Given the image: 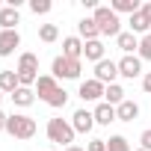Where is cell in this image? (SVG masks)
Masks as SVG:
<instances>
[{
	"mask_svg": "<svg viewBox=\"0 0 151 151\" xmlns=\"http://www.w3.org/2000/svg\"><path fill=\"white\" fill-rule=\"evenodd\" d=\"M15 74H18V83H21V86L33 89L36 80H39V56L30 53V50H24V53L18 56V68H15Z\"/></svg>",
	"mask_w": 151,
	"mask_h": 151,
	"instance_id": "1",
	"label": "cell"
},
{
	"mask_svg": "<svg viewBox=\"0 0 151 151\" xmlns=\"http://www.w3.org/2000/svg\"><path fill=\"white\" fill-rule=\"evenodd\" d=\"M6 133L15 139H33L36 136V119L27 113H12L6 119Z\"/></svg>",
	"mask_w": 151,
	"mask_h": 151,
	"instance_id": "2",
	"label": "cell"
},
{
	"mask_svg": "<svg viewBox=\"0 0 151 151\" xmlns=\"http://www.w3.org/2000/svg\"><path fill=\"white\" fill-rule=\"evenodd\" d=\"M92 18H95L101 36H113V39L122 36V21H119V15H116L110 6H98V9L92 12Z\"/></svg>",
	"mask_w": 151,
	"mask_h": 151,
	"instance_id": "3",
	"label": "cell"
},
{
	"mask_svg": "<svg viewBox=\"0 0 151 151\" xmlns=\"http://www.w3.org/2000/svg\"><path fill=\"white\" fill-rule=\"evenodd\" d=\"M74 136H77V130L71 127V122H65V119H50L47 122V139L50 142H56V145H74Z\"/></svg>",
	"mask_w": 151,
	"mask_h": 151,
	"instance_id": "4",
	"label": "cell"
},
{
	"mask_svg": "<svg viewBox=\"0 0 151 151\" xmlns=\"http://www.w3.org/2000/svg\"><path fill=\"white\" fill-rule=\"evenodd\" d=\"M80 71H83L80 59H68V56H62V53L50 62V74H53L56 80H77Z\"/></svg>",
	"mask_w": 151,
	"mask_h": 151,
	"instance_id": "5",
	"label": "cell"
},
{
	"mask_svg": "<svg viewBox=\"0 0 151 151\" xmlns=\"http://www.w3.org/2000/svg\"><path fill=\"white\" fill-rule=\"evenodd\" d=\"M116 77H119V62H113V59H101V62L95 65V80H98V83L113 86Z\"/></svg>",
	"mask_w": 151,
	"mask_h": 151,
	"instance_id": "6",
	"label": "cell"
},
{
	"mask_svg": "<svg viewBox=\"0 0 151 151\" xmlns=\"http://www.w3.org/2000/svg\"><path fill=\"white\" fill-rule=\"evenodd\" d=\"M21 47V33L18 30H0V56H12Z\"/></svg>",
	"mask_w": 151,
	"mask_h": 151,
	"instance_id": "7",
	"label": "cell"
},
{
	"mask_svg": "<svg viewBox=\"0 0 151 151\" xmlns=\"http://www.w3.org/2000/svg\"><path fill=\"white\" fill-rule=\"evenodd\" d=\"M119 77H127V80L142 77V59L139 56H122L119 59Z\"/></svg>",
	"mask_w": 151,
	"mask_h": 151,
	"instance_id": "8",
	"label": "cell"
},
{
	"mask_svg": "<svg viewBox=\"0 0 151 151\" xmlns=\"http://www.w3.org/2000/svg\"><path fill=\"white\" fill-rule=\"evenodd\" d=\"M104 92H107V86L98 83V80L92 77V80H83V83H80V92H77V95H80L83 101H98V104H101Z\"/></svg>",
	"mask_w": 151,
	"mask_h": 151,
	"instance_id": "9",
	"label": "cell"
},
{
	"mask_svg": "<svg viewBox=\"0 0 151 151\" xmlns=\"http://www.w3.org/2000/svg\"><path fill=\"white\" fill-rule=\"evenodd\" d=\"M71 127L77 130V133H89V130L95 127V113H92V110H74Z\"/></svg>",
	"mask_w": 151,
	"mask_h": 151,
	"instance_id": "10",
	"label": "cell"
},
{
	"mask_svg": "<svg viewBox=\"0 0 151 151\" xmlns=\"http://www.w3.org/2000/svg\"><path fill=\"white\" fill-rule=\"evenodd\" d=\"M33 89H36V95H39V98L47 104V98H50V95L59 89V83H56V77H53V74H42V77L36 80V86H33Z\"/></svg>",
	"mask_w": 151,
	"mask_h": 151,
	"instance_id": "11",
	"label": "cell"
},
{
	"mask_svg": "<svg viewBox=\"0 0 151 151\" xmlns=\"http://www.w3.org/2000/svg\"><path fill=\"white\" fill-rule=\"evenodd\" d=\"M62 56H68V59H83V39H80V36H65V39H62Z\"/></svg>",
	"mask_w": 151,
	"mask_h": 151,
	"instance_id": "12",
	"label": "cell"
},
{
	"mask_svg": "<svg viewBox=\"0 0 151 151\" xmlns=\"http://www.w3.org/2000/svg\"><path fill=\"white\" fill-rule=\"evenodd\" d=\"M116 45H119V50L124 56H133V50H139V36H133L130 30H122V36L116 39Z\"/></svg>",
	"mask_w": 151,
	"mask_h": 151,
	"instance_id": "13",
	"label": "cell"
},
{
	"mask_svg": "<svg viewBox=\"0 0 151 151\" xmlns=\"http://www.w3.org/2000/svg\"><path fill=\"white\" fill-rule=\"evenodd\" d=\"M92 113H95V124H104V127H107L110 122H119L116 107H113V104H107V101H101V104H98Z\"/></svg>",
	"mask_w": 151,
	"mask_h": 151,
	"instance_id": "14",
	"label": "cell"
},
{
	"mask_svg": "<svg viewBox=\"0 0 151 151\" xmlns=\"http://www.w3.org/2000/svg\"><path fill=\"white\" fill-rule=\"evenodd\" d=\"M104 50H107V47H104V42H101V39H95V42H83V56H86L89 62H95V65H98L101 59H107V56H104Z\"/></svg>",
	"mask_w": 151,
	"mask_h": 151,
	"instance_id": "15",
	"label": "cell"
},
{
	"mask_svg": "<svg viewBox=\"0 0 151 151\" xmlns=\"http://www.w3.org/2000/svg\"><path fill=\"white\" fill-rule=\"evenodd\" d=\"M116 116H119V122H136L139 119V104L127 98V101H122L116 107Z\"/></svg>",
	"mask_w": 151,
	"mask_h": 151,
	"instance_id": "16",
	"label": "cell"
},
{
	"mask_svg": "<svg viewBox=\"0 0 151 151\" xmlns=\"http://www.w3.org/2000/svg\"><path fill=\"white\" fill-rule=\"evenodd\" d=\"M9 98H12V104H15V107H33V104H36V89L18 86V89H15Z\"/></svg>",
	"mask_w": 151,
	"mask_h": 151,
	"instance_id": "17",
	"label": "cell"
},
{
	"mask_svg": "<svg viewBox=\"0 0 151 151\" xmlns=\"http://www.w3.org/2000/svg\"><path fill=\"white\" fill-rule=\"evenodd\" d=\"M77 33H80V39H86V42H95V39H101V30H98L95 18H83V21L77 24Z\"/></svg>",
	"mask_w": 151,
	"mask_h": 151,
	"instance_id": "18",
	"label": "cell"
},
{
	"mask_svg": "<svg viewBox=\"0 0 151 151\" xmlns=\"http://www.w3.org/2000/svg\"><path fill=\"white\" fill-rule=\"evenodd\" d=\"M18 24H21L18 9H12V6L0 9V30H18Z\"/></svg>",
	"mask_w": 151,
	"mask_h": 151,
	"instance_id": "19",
	"label": "cell"
},
{
	"mask_svg": "<svg viewBox=\"0 0 151 151\" xmlns=\"http://www.w3.org/2000/svg\"><path fill=\"white\" fill-rule=\"evenodd\" d=\"M18 86L21 83H18V74L15 71H0V92H3V95H12Z\"/></svg>",
	"mask_w": 151,
	"mask_h": 151,
	"instance_id": "20",
	"label": "cell"
},
{
	"mask_svg": "<svg viewBox=\"0 0 151 151\" xmlns=\"http://www.w3.org/2000/svg\"><path fill=\"white\" fill-rule=\"evenodd\" d=\"M116 15L119 12H127V15H133V12H139L142 9V3H139V0H113V6H110Z\"/></svg>",
	"mask_w": 151,
	"mask_h": 151,
	"instance_id": "21",
	"label": "cell"
},
{
	"mask_svg": "<svg viewBox=\"0 0 151 151\" xmlns=\"http://www.w3.org/2000/svg\"><path fill=\"white\" fill-rule=\"evenodd\" d=\"M104 101H107V104H113V107H119V104H122V101H127V98H124V89H122L119 83H113V86H107Z\"/></svg>",
	"mask_w": 151,
	"mask_h": 151,
	"instance_id": "22",
	"label": "cell"
},
{
	"mask_svg": "<svg viewBox=\"0 0 151 151\" xmlns=\"http://www.w3.org/2000/svg\"><path fill=\"white\" fill-rule=\"evenodd\" d=\"M39 39H42L45 45L56 42V39H59V27H56V24H42V27H39Z\"/></svg>",
	"mask_w": 151,
	"mask_h": 151,
	"instance_id": "23",
	"label": "cell"
},
{
	"mask_svg": "<svg viewBox=\"0 0 151 151\" xmlns=\"http://www.w3.org/2000/svg\"><path fill=\"white\" fill-rule=\"evenodd\" d=\"M65 104H68V92H65V89L59 86V89H56V92H53V95L47 98V107H53V110H62Z\"/></svg>",
	"mask_w": 151,
	"mask_h": 151,
	"instance_id": "24",
	"label": "cell"
},
{
	"mask_svg": "<svg viewBox=\"0 0 151 151\" xmlns=\"http://www.w3.org/2000/svg\"><path fill=\"white\" fill-rule=\"evenodd\" d=\"M107 151H133V148L127 145V139H124L122 133H116V136L107 139Z\"/></svg>",
	"mask_w": 151,
	"mask_h": 151,
	"instance_id": "25",
	"label": "cell"
},
{
	"mask_svg": "<svg viewBox=\"0 0 151 151\" xmlns=\"http://www.w3.org/2000/svg\"><path fill=\"white\" fill-rule=\"evenodd\" d=\"M136 53H139V59H151V33L139 39V50Z\"/></svg>",
	"mask_w": 151,
	"mask_h": 151,
	"instance_id": "26",
	"label": "cell"
},
{
	"mask_svg": "<svg viewBox=\"0 0 151 151\" xmlns=\"http://www.w3.org/2000/svg\"><path fill=\"white\" fill-rule=\"evenodd\" d=\"M30 9L36 15H47L50 12V0H30Z\"/></svg>",
	"mask_w": 151,
	"mask_h": 151,
	"instance_id": "27",
	"label": "cell"
},
{
	"mask_svg": "<svg viewBox=\"0 0 151 151\" xmlns=\"http://www.w3.org/2000/svg\"><path fill=\"white\" fill-rule=\"evenodd\" d=\"M139 148H145V151H151V127L139 133Z\"/></svg>",
	"mask_w": 151,
	"mask_h": 151,
	"instance_id": "28",
	"label": "cell"
},
{
	"mask_svg": "<svg viewBox=\"0 0 151 151\" xmlns=\"http://www.w3.org/2000/svg\"><path fill=\"white\" fill-rule=\"evenodd\" d=\"M86 151H107V139H92L86 145Z\"/></svg>",
	"mask_w": 151,
	"mask_h": 151,
	"instance_id": "29",
	"label": "cell"
},
{
	"mask_svg": "<svg viewBox=\"0 0 151 151\" xmlns=\"http://www.w3.org/2000/svg\"><path fill=\"white\" fill-rule=\"evenodd\" d=\"M142 89L151 95V71H148V74H142Z\"/></svg>",
	"mask_w": 151,
	"mask_h": 151,
	"instance_id": "30",
	"label": "cell"
},
{
	"mask_svg": "<svg viewBox=\"0 0 151 151\" xmlns=\"http://www.w3.org/2000/svg\"><path fill=\"white\" fill-rule=\"evenodd\" d=\"M142 15H145V18L151 21V3H142Z\"/></svg>",
	"mask_w": 151,
	"mask_h": 151,
	"instance_id": "31",
	"label": "cell"
},
{
	"mask_svg": "<svg viewBox=\"0 0 151 151\" xmlns=\"http://www.w3.org/2000/svg\"><path fill=\"white\" fill-rule=\"evenodd\" d=\"M6 119H9V116H6L3 110H0V130H6Z\"/></svg>",
	"mask_w": 151,
	"mask_h": 151,
	"instance_id": "32",
	"label": "cell"
},
{
	"mask_svg": "<svg viewBox=\"0 0 151 151\" xmlns=\"http://www.w3.org/2000/svg\"><path fill=\"white\" fill-rule=\"evenodd\" d=\"M65 151H86V148H80V145H68Z\"/></svg>",
	"mask_w": 151,
	"mask_h": 151,
	"instance_id": "33",
	"label": "cell"
},
{
	"mask_svg": "<svg viewBox=\"0 0 151 151\" xmlns=\"http://www.w3.org/2000/svg\"><path fill=\"white\" fill-rule=\"evenodd\" d=\"M0 101H3V92H0Z\"/></svg>",
	"mask_w": 151,
	"mask_h": 151,
	"instance_id": "34",
	"label": "cell"
},
{
	"mask_svg": "<svg viewBox=\"0 0 151 151\" xmlns=\"http://www.w3.org/2000/svg\"><path fill=\"white\" fill-rule=\"evenodd\" d=\"M136 151H145V148H136Z\"/></svg>",
	"mask_w": 151,
	"mask_h": 151,
	"instance_id": "35",
	"label": "cell"
}]
</instances>
